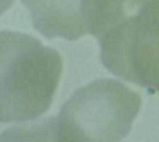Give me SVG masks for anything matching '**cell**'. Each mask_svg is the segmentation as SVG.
Wrapping results in <instances>:
<instances>
[{"label": "cell", "mask_w": 159, "mask_h": 142, "mask_svg": "<svg viewBox=\"0 0 159 142\" xmlns=\"http://www.w3.org/2000/svg\"><path fill=\"white\" fill-rule=\"evenodd\" d=\"M63 70L55 48L22 31H0V123L39 118L52 106Z\"/></svg>", "instance_id": "obj_1"}, {"label": "cell", "mask_w": 159, "mask_h": 142, "mask_svg": "<svg viewBox=\"0 0 159 142\" xmlns=\"http://www.w3.org/2000/svg\"><path fill=\"white\" fill-rule=\"evenodd\" d=\"M108 72L159 93V0H128L123 14L98 36Z\"/></svg>", "instance_id": "obj_2"}, {"label": "cell", "mask_w": 159, "mask_h": 142, "mask_svg": "<svg viewBox=\"0 0 159 142\" xmlns=\"http://www.w3.org/2000/svg\"><path fill=\"white\" fill-rule=\"evenodd\" d=\"M142 98L116 79H96L75 89L57 115L67 142H121L132 130Z\"/></svg>", "instance_id": "obj_3"}, {"label": "cell", "mask_w": 159, "mask_h": 142, "mask_svg": "<svg viewBox=\"0 0 159 142\" xmlns=\"http://www.w3.org/2000/svg\"><path fill=\"white\" fill-rule=\"evenodd\" d=\"M128 0H22L31 22L45 38L75 41L98 38L123 14Z\"/></svg>", "instance_id": "obj_4"}, {"label": "cell", "mask_w": 159, "mask_h": 142, "mask_svg": "<svg viewBox=\"0 0 159 142\" xmlns=\"http://www.w3.org/2000/svg\"><path fill=\"white\" fill-rule=\"evenodd\" d=\"M0 142H67L58 130L57 117L22 121L0 132Z\"/></svg>", "instance_id": "obj_5"}, {"label": "cell", "mask_w": 159, "mask_h": 142, "mask_svg": "<svg viewBox=\"0 0 159 142\" xmlns=\"http://www.w3.org/2000/svg\"><path fill=\"white\" fill-rule=\"evenodd\" d=\"M12 4H14V0H0V16L4 14Z\"/></svg>", "instance_id": "obj_6"}]
</instances>
